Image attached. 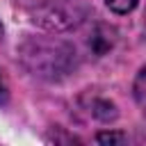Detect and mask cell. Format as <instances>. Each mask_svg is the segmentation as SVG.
<instances>
[{
	"label": "cell",
	"instance_id": "cell-1",
	"mask_svg": "<svg viewBox=\"0 0 146 146\" xmlns=\"http://www.w3.org/2000/svg\"><path fill=\"white\" fill-rule=\"evenodd\" d=\"M18 52H21L25 68L43 80H59L75 68L73 46L57 36L27 39Z\"/></svg>",
	"mask_w": 146,
	"mask_h": 146
},
{
	"label": "cell",
	"instance_id": "cell-2",
	"mask_svg": "<svg viewBox=\"0 0 146 146\" xmlns=\"http://www.w3.org/2000/svg\"><path fill=\"white\" fill-rule=\"evenodd\" d=\"M84 18L78 0H50L34 11V21L46 30H71Z\"/></svg>",
	"mask_w": 146,
	"mask_h": 146
},
{
	"label": "cell",
	"instance_id": "cell-3",
	"mask_svg": "<svg viewBox=\"0 0 146 146\" xmlns=\"http://www.w3.org/2000/svg\"><path fill=\"white\" fill-rule=\"evenodd\" d=\"M132 94H135L137 105H139L141 112L146 114V66L139 68V73H137V78H135V84H132Z\"/></svg>",
	"mask_w": 146,
	"mask_h": 146
},
{
	"label": "cell",
	"instance_id": "cell-4",
	"mask_svg": "<svg viewBox=\"0 0 146 146\" xmlns=\"http://www.w3.org/2000/svg\"><path fill=\"white\" fill-rule=\"evenodd\" d=\"M137 2L139 0H105L110 11H114V14H130L137 7Z\"/></svg>",
	"mask_w": 146,
	"mask_h": 146
},
{
	"label": "cell",
	"instance_id": "cell-5",
	"mask_svg": "<svg viewBox=\"0 0 146 146\" xmlns=\"http://www.w3.org/2000/svg\"><path fill=\"white\" fill-rule=\"evenodd\" d=\"M100 144H114V141H125V137L121 132H98L96 137Z\"/></svg>",
	"mask_w": 146,
	"mask_h": 146
}]
</instances>
